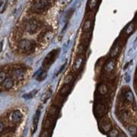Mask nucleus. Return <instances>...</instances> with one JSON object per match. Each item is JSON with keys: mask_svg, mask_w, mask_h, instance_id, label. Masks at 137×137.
<instances>
[{"mask_svg": "<svg viewBox=\"0 0 137 137\" xmlns=\"http://www.w3.org/2000/svg\"><path fill=\"white\" fill-rule=\"evenodd\" d=\"M19 47L23 51H30L32 48L33 44L32 42H30L28 39H23L19 43Z\"/></svg>", "mask_w": 137, "mask_h": 137, "instance_id": "f257e3e1", "label": "nucleus"}, {"mask_svg": "<svg viewBox=\"0 0 137 137\" xmlns=\"http://www.w3.org/2000/svg\"><path fill=\"white\" fill-rule=\"evenodd\" d=\"M100 127L104 132H109L112 129L111 122L108 119H103L100 121Z\"/></svg>", "mask_w": 137, "mask_h": 137, "instance_id": "f03ea898", "label": "nucleus"}, {"mask_svg": "<svg viewBox=\"0 0 137 137\" xmlns=\"http://www.w3.org/2000/svg\"><path fill=\"white\" fill-rule=\"evenodd\" d=\"M38 28V23L36 20H30L26 24V30L30 33H35Z\"/></svg>", "mask_w": 137, "mask_h": 137, "instance_id": "7ed1b4c3", "label": "nucleus"}, {"mask_svg": "<svg viewBox=\"0 0 137 137\" xmlns=\"http://www.w3.org/2000/svg\"><path fill=\"white\" fill-rule=\"evenodd\" d=\"M47 1H36L33 4V9H34L36 11H42V10H44L46 9V7L47 6Z\"/></svg>", "mask_w": 137, "mask_h": 137, "instance_id": "20e7f679", "label": "nucleus"}, {"mask_svg": "<svg viewBox=\"0 0 137 137\" xmlns=\"http://www.w3.org/2000/svg\"><path fill=\"white\" fill-rule=\"evenodd\" d=\"M55 54H56V51H52V52H49L48 54L47 55L46 58H45L44 61H43V66L48 67L49 64L52 63V59H53V58L55 57Z\"/></svg>", "mask_w": 137, "mask_h": 137, "instance_id": "39448f33", "label": "nucleus"}, {"mask_svg": "<svg viewBox=\"0 0 137 137\" xmlns=\"http://www.w3.org/2000/svg\"><path fill=\"white\" fill-rule=\"evenodd\" d=\"M11 119L14 123H20L22 119V114L19 110H15L11 114Z\"/></svg>", "mask_w": 137, "mask_h": 137, "instance_id": "423d86ee", "label": "nucleus"}, {"mask_svg": "<svg viewBox=\"0 0 137 137\" xmlns=\"http://www.w3.org/2000/svg\"><path fill=\"white\" fill-rule=\"evenodd\" d=\"M105 112H106V109H105L104 105L103 104H97L95 107V113L98 117H103L105 114Z\"/></svg>", "mask_w": 137, "mask_h": 137, "instance_id": "0eeeda50", "label": "nucleus"}, {"mask_svg": "<svg viewBox=\"0 0 137 137\" xmlns=\"http://www.w3.org/2000/svg\"><path fill=\"white\" fill-rule=\"evenodd\" d=\"M13 75L15 79L17 80H22L25 76V72L24 70L20 69V68H18V69H15V70L13 72Z\"/></svg>", "mask_w": 137, "mask_h": 137, "instance_id": "6e6552de", "label": "nucleus"}, {"mask_svg": "<svg viewBox=\"0 0 137 137\" xmlns=\"http://www.w3.org/2000/svg\"><path fill=\"white\" fill-rule=\"evenodd\" d=\"M114 67H115V64L113 60H110L105 65V70L107 73H111L113 72V70L114 69Z\"/></svg>", "mask_w": 137, "mask_h": 137, "instance_id": "1a4fd4ad", "label": "nucleus"}, {"mask_svg": "<svg viewBox=\"0 0 137 137\" xmlns=\"http://www.w3.org/2000/svg\"><path fill=\"white\" fill-rule=\"evenodd\" d=\"M39 117H40V111H37L36 113V114H35L34 118H33V130H32L33 133L36 130L37 124H38V120H39Z\"/></svg>", "mask_w": 137, "mask_h": 137, "instance_id": "9d476101", "label": "nucleus"}, {"mask_svg": "<svg viewBox=\"0 0 137 137\" xmlns=\"http://www.w3.org/2000/svg\"><path fill=\"white\" fill-rule=\"evenodd\" d=\"M14 86V81L11 78H6L4 81V87L5 89H10Z\"/></svg>", "mask_w": 137, "mask_h": 137, "instance_id": "9b49d317", "label": "nucleus"}, {"mask_svg": "<svg viewBox=\"0 0 137 137\" xmlns=\"http://www.w3.org/2000/svg\"><path fill=\"white\" fill-rule=\"evenodd\" d=\"M58 113V107L55 106H51L48 108V115L51 118H54Z\"/></svg>", "mask_w": 137, "mask_h": 137, "instance_id": "f8f14e48", "label": "nucleus"}, {"mask_svg": "<svg viewBox=\"0 0 137 137\" xmlns=\"http://www.w3.org/2000/svg\"><path fill=\"white\" fill-rule=\"evenodd\" d=\"M82 63H83V58L82 57H79L75 62L74 69H75V70H79L80 68L81 67V65H82Z\"/></svg>", "mask_w": 137, "mask_h": 137, "instance_id": "ddd939ff", "label": "nucleus"}, {"mask_svg": "<svg viewBox=\"0 0 137 137\" xmlns=\"http://www.w3.org/2000/svg\"><path fill=\"white\" fill-rule=\"evenodd\" d=\"M119 51H120V47H119V45H116L112 50L111 53H110V57L111 58H115L119 53Z\"/></svg>", "mask_w": 137, "mask_h": 137, "instance_id": "4468645a", "label": "nucleus"}, {"mask_svg": "<svg viewBox=\"0 0 137 137\" xmlns=\"http://www.w3.org/2000/svg\"><path fill=\"white\" fill-rule=\"evenodd\" d=\"M125 99H126L127 101L130 102V103H134L135 97H134V95H133V93H132V91H128L127 92L125 93Z\"/></svg>", "mask_w": 137, "mask_h": 137, "instance_id": "2eb2a0df", "label": "nucleus"}, {"mask_svg": "<svg viewBox=\"0 0 137 137\" xmlns=\"http://www.w3.org/2000/svg\"><path fill=\"white\" fill-rule=\"evenodd\" d=\"M98 91L101 95H105L107 92V86L105 84H102V85L99 86Z\"/></svg>", "mask_w": 137, "mask_h": 137, "instance_id": "dca6fc26", "label": "nucleus"}, {"mask_svg": "<svg viewBox=\"0 0 137 137\" xmlns=\"http://www.w3.org/2000/svg\"><path fill=\"white\" fill-rule=\"evenodd\" d=\"M43 128L44 129H49V128L52 126V120H51V119H49V118H47L46 119H44V121H43Z\"/></svg>", "mask_w": 137, "mask_h": 137, "instance_id": "f3484780", "label": "nucleus"}, {"mask_svg": "<svg viewBox=\"0 0 137 137\" xmlns=\"http://www.w3.org/2000/svg\"><path fill=\"white\" fill-rule=\"evenodd\" d=\"M69 91V86H63L60 90V95L62 97H65L67 94L68 93Z\"/></svg>", "mask_w": 137, "mask_h": 137, "instance_id": "a211bd4d", "label": "nucleus"}, {"mask_svg": "<svg viewBox=\"0 0 137 137\" xmlns=\"http://www.w3.org/2000/svg\"><path fill=\"white\" fill-rule=\"evenodd\" d=\"M91 28V21L90 20H86V22L84 23V26H83V30H84V31H88Z\"/></svg>", "mask_w": 137, "mask_h": 137, "instance_id": "6ab92c4d", "label": "nucleus"}, {"mask_svg": "<svg viewBox=\"0 0 137 137\" xmlns=\"http://www.w3.org/2000/svg\"><path fill=\"white\" fill-rule=\"evenodd\" d=\"M51 95H52V91H51V90H48V91H47V92H45V94L43 95V97H42L43 103H46V102L47 101V99L50 98Z\"/></svg>", "mask_w": 137, "mask_h": 137, "instance_id": "aec40b11", "label": "nucleus"}, {"mask_svg": "<svg viewBox=\"0 0 137 137\" xmlns=\"http://www.w3.org/2000/svg\"><path fill=\"white\" fill-rule=\"evenodd\" d=\"M119 135V131H118V129H113L108 132L107 136L108 137H118V135Z\"/></svg>", "mask_w": 137, "mask_h": 137, "instance_id": "412c9836", "label": "nucleus"}, {"mask_svg": "<svg viewBox=\"0 0 137 137\" xmlns=\"http://www.w3.org/2000/svg\"><path fill=\"white\" fill-rule=\"evenodd\" d=\"M121 119H122L123 121H124V122H129L130 118H129V113L127 112H123V113H121Z\"/></svg>", "mask_w": 137, "mask_h": 137, "instance_id": "4be33fe9", "label": "nucleus"}, {"mask_svg": "<svg viewBox=\"0 0 137 137\" xmlns=\"http://www.w3.org/2000/svg\"><path fill=\"white\" fill-rule=\"evenodd\" d=\"M97 1H96V0H91V1H89V9L90 10H92L93 9L95 8V7L97 6Z\"/></svg>", "mask_w": 137, "mask_h": 137, "instance_id": "5701e85b", "label": "nucleus"}, {"mask_svg": "<svg viewBox=\"0 0 137 137\" xmlns=\"http://www.w3.org/2000/svg\"><path fill=\"white\" fill-rule=\"evenodd\" d=\"M46 76H47V72H46V71L41 72L40 74H39L38 76H37V81H43V80L46 78Z\"/></svg>", "mask_w": 137, "mask_h": 137, "instance_id": "b1692460", "label": "nucleus"}, {"mask_svg": "<svg viewBox=\"0 0 137 137\" xmlns=\"http://www.w3.org/2000/svg\"><path fill=\"white\" fill-rule=\"evenodd\" d=\"M36 91H30L29 94H26V95H23V97L24 98H26V99H30L31 97H33L36 95Z\"/></svg>", "mask_w": 137, "mask_h": 137, "instance_id": "393cba45", "label": "nucleus"}, {"mask_svg": "<svg viewBox=\"0 0 137 137\" xmlns=\"http://www.w3.org/2000/svg\"><path fill=\"white\" fill-rule=\"evenodd\" d=\"M73 79H74V76H73L72 75H67V76L65 77V79H64V84H66V85L69 84V83H70L71 81H73Z\"/></svg>", "mask_w": 137, "mask_h": 137, "instance_id": "a878e982", "label": "nucleus"}, {"mask_svg": "<svg viewBox=\"0 0 137 137\" xmlns=\"http://www.w3.org/2000/svg\"><path fill=\"white\" fill-rule=\"evenodd\" d=\"M133 30H134V24H130L127 27V29H126V34L127 35L131 34V33L133 32Z\"/></svg>", "mask_w": 137, "mask_h": 137, "instance_id": "bb28decb", "label": "nucleus"}, {"mask_svg": "<svg viewBox=\"0 0 137 137\" xmlns=\"http://www.w3.org/2000/svg\"><path fill=\"white\" fill-rule=\"evenodd\" d=\"M6 7V1H0V13H3Z\"/></svg>", "mask_w": 137, "mask_h": 137, "instance_id": "cd10ccee", "label": "nucleus"}, {"mask_svg": "<svg viewBox=\"0 0 137 137\" xmlns=\"http://www.w3.org/2000/svg\"><path fill=\"white\" fill-rule=\"evenodd\" d=\"M6 79V74L4 72H0V84L3 83Z\"/></svg>", "mask_w": 137, "mask_h": 137, "instance_id": "c85d7f7f", "label": "nucleus"}, {"mask_svg": "<svg viewBox=\"0 0 137 137\" xmlns=\"http://www.w3.org/2000/svg\"><path fill=\"white\" fill-rule=\"evenodd\" d=\"M40 137H49V132H48V130L45 129V130L42 131V133H41Z\"/></svg>", "mask_w": 137, "mask_h": 137, "instance_id": "c756f323", "label": "nucleus"}, {"mask_svg": "<svg viewBox=\"0 0 137 137\" xmlns=\"http://www.w3.org/2000/svg\"><path fill=\"white\" fill-rule=\"evenodd\" d=\"M129 132H130V134L132 135H136V128H135V126H131V127L129 129Z\"/></svg>", "mask_w": 137, "mask_h": 137, "instance_id": "7c9ffc66", "label": "nucleus"}, {"mask_svg": "<svg viewBox=\"0 0 137 137\" xmlns=\"http://www.w3.org/2000/svg\"><path fill=\"white\" fill-rule=\"evenodd\" d=\"M4 123L0 122V133H2L3 131H4Z\"/></svg>", "mask_w": 137, "mask_h": 137, "instance_id": "2f4dec72", "label": "nucleus"}, {"mask_svg": "<svg viewBox=\"0 0 137 137\" xmlns=\"http://www.w3.org/2000/svg\"><path fill=\"white\" fill-rule=\"evenodd\" d=\"M3 44H4V41H1V42H0V52H2V49H3Z\"/></svg>", "mask_w": 137, "mask_h": 137, "instance_id": "473e14b6", "label": "nucleus"}, {"mask_svg": "<svg viewBox=\"0 0 137 137\" xmlns=\"http://www.w3.org/2000/svg\"><path fill=\"white\" fill-rule=\"evenodd\" d=\"M118 137H125V136H124V135H122V134H121V135H118Z\"/></svg>", "mask_w": 137, "mask_h": 137, "instance_id": "72a5a7b5", "label": "nucleus"}]
</instances>
